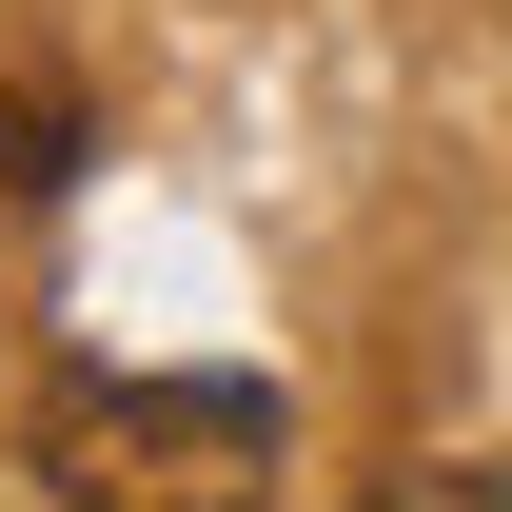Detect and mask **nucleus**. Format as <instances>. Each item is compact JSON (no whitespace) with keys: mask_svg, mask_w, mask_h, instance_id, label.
<instances>
[{"mask_svg":"<svg viewBox=\"0 0 512 512\" xmlns=\"http://www.w3.org/2000/svg\"><path fill=\"white\" fill-rule=\"evenodd\" d=\"M256 473H276V394L256 375H138V394L60 414V493L79 512H217Z\"/></svg>","mask_w":512,"mask_h":512,"instance_id":"nucleus-1","label":"nucleus"},{"mask_svg":"<svg viewBox=\"0 0 512 512\" xmlns=\"http://www.w3.org/2000/svg\"><path fill=\"white\" fill-rule=\"evenodd\" d=\"M0 178H20V197L79 178V99H60V79H0Z\"/></svg>","mask_w":512,"mask_h":512,"instance_id":"nucleus-2","label":"nucleus"},{"mask_svg":"<svg viewBox=\"0 0 512 512\" xmlns=\"http://www.w3.org/2000/svg\"><path fill=\"white\" fill-rule=\"evenodd\" d=\"M335 512H493V473H453V453H394V473H355Z\"/></svg>","mask_w":512,"mask_h":512,"instance_id":"nucleus-3","label":"nucleus"}]
</instances>
